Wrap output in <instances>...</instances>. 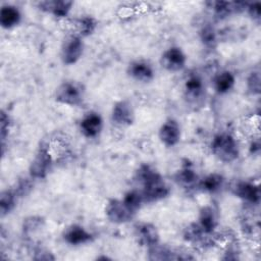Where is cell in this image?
<instances>
[{"label": "cell", "instance_id": "cell-1", "mask_svg": "<svg viewBox=\"0 0 261 261\" xmlns=\"http://www.w3.org/2000/svg\"><path fill=\"white\" fill-rule=\"evenodd\" d=\"M135 178L142 186L141 192L145 203L161 201L170 194V188L162 175L149 164H142L136 171Z\"/></svg>", "mask_w": 261, "mask_h": 261}, {"label": "cell", "instance_id": "cell-2", "mask_svg": "<svg viewBox=\"0 0 261 261\" xmlns=\"http://www.w3.org/2000/svg\"><path fill=\"white\" fill-rule=\"evenodd\" d=\"M212 154L224 163L233 162L239 158L240 147L237 139L229 133L215 135L210 144Z\"/></svg>", "mask_w": 261, "mask_h": 261}, {"label": "cell", "instance_id": "cell-3", "mask_svg": "<svg viewBox=\"0 0 261 261\" xmlns=\"http://www.w3.org/2000/svg\"><path fill=\"white\" fill-rule=\"evenodd\" d=\"M53 165V156L48 144H41L36 152L30 167L29 172L32 178H45L50 172Z\"/></svg>", "mask_w": 261, "mask_h": 261}, {"label": "cell", "instance_id": "cell-4", "mask_svg": "<svg viewBox=\"0 0 261 261\" xmlns=\"http://www.w3.org/2000/svg\"><path fill=\"white\" fill-rule=\"evenodd\" d=\"M55 100L63 105L71 107L80 106L84 101V90L77 83L65 81L56 88Z\"/></svg>", "mask_w": 261, "mask_h": 261}, {"label": "cell", "instance_id": "cell-5", "mask_svg": "<svg viewBox=\"0 0 261 261\" xmlns=\"http://www.w3.org/2000/svg\"><path fill=\"white\" fill-rule=\"evenodd\" d=\"M182 238L190 245L200 249L210 248L216 242V234L206 232L198 222H192L187 225L184 229Z\"/></svg>", "mask_w": 261, "mask_h": 261}, {"label": "cell", "instance_id": "cell-6", "mask_svg": "<svg viewBox=\"0 0 261 261\" xmlns=\"http://www.w3.org/2000/svg\"><path fill=\"white\" fill-rule=\"evenodd\" d=\"M185 99L188 104L193 107L202 106L204 104L206 92L203 79L199 74H191L185 82L184 86Z\"/></svg>", "mask_w": 261, "mask_h": 261}, {"label": "cell", "instance_id": "cell-7", "mask_svg": "<svg viewBox=\"0 0 261 261\" xmlns=\"http://www.w3.org/2000/svg\"><path fill=\"white\" fill-rule=\"evenodd\" d=\"M85 45L83 39L74 34L67 36L61 45L60 57L65 65L75 64L83 56Z\"/></svg>", "mask_w": 261, "mask_h": 261}, {"label": "cell", "instance_id": "cell-8", "mask_svg": "<svg viewBox=\"0 0 261 261\" xmlns=\"http://www.w3.org/2000/svg\"><path fill=\"white\" fill-rule=\"evenodd\" d=\"M105 215L110 222L122 224L130 221L136 214L126 207L122 199H111L105 206Z\"/></svg>", "mask_w": 261, "mask_h": 261}, {"label": "cell", "instance_id": "cell-9", "mask_svg": "<svg viewBox=\"0 0 261 261\" xmlns=\"http://www.w3.org/2000/svg\"><path fill=\"white\" fill-rule=\"evenodd\" d=\"M160 64L167 71L177 72L185 68L187 64V55L179 47H169L162 53Z\"/></svg>", "mask_w": 261, "mask_h": 261}, {"label": "cell", "instance_id": "cell-10", "mask_svg": "<svg viewBox=\"0 0 261 261\" xmlns=\"http://www.w3.org/2000/svg\"><path fill=\"white\" fill-rule=\"evenodd\" d=\"M134 236L137 243L147 249L160 243L159 231L151 222H138L134 226Z\"/></svg>", "mask_w": 261, "mask_h": 261}, {"label": "cell", "instance_id": "cell-11", "mask_svg": "<svg viewBox=\"0 0 261 261\" xmlns=\"http://www.w3.org/2000/svg\"><path fill=\"white\" fill-rule=\"evenodd\" d=\"M158 138L166 147L176 146L181 138L179 123L173 118L166 119L158 129Z\"/></svg>", "mask_w": 261, "mask_h": 261}, {"label": "cell", "instance_id": "cell-12", "mask_svg": "<svg viewBox=\"0 0 261 261\" xmlns=\"http://www.w3.org/2000/svg\"><path fill=\"white\" fill-rule=\"evenodd\" d=\"M232 194L238 198L242 199L248 204L257 205L260 202V188L258 185H255L252 181L240 180L237 181L231 188Z\"/></svg>", "mask_w": 261, "mask_h": 261}, {"label": "cell", "instance_id": "cell-13", "mask_svg": "<svg viewBox=\"0 0 261 261\" xmlns=\"http://www.w3.org/2000/svg\"><path fill=\"white\" fill-rule=\"evenodd\" d=\"M111 119L115 124L127 126L135 121V111L133 105L127 100H120L116 102L111 111Z\"/></svg>", "mask_w": 261, "mask_h": 261}, {"label": "cell", "instance_id": "cell-14", "mask_svg": "<svg viewBox=\"0 0 261 261\" xmlns=\"http://www.w3.org/2000/svg\"><path fill=\"white\" fill-rule=\"evenodd\" d=\"M103 129V118L97 112L86 113L80 121L81 133L89 139L98 137Z\"/></svg>", "mask_w": 261, "mask_h": 261}, {"label": "cell", "instance_id": "cell-15", "mask_svg": "<svg viewBox=\"0 0 261 261\" xmlns=\"http://www.w3.org/2000/svg\"><path fill=\"white\" fill-rule=\"evenodd\" d=\"M63 241L70 246H82L93 240V234L80 224L67 226L62 234Z\"/></svg>", "mask_w": 261, "mask_h": 261}, {"label": "cell", "instance_id": "cell-16", "mask_svg": "<svg viewBox=\"0 0 261 261\" xmlns=\"http://www.w3.org/2000/svg\"><path fill=\"white\" fill-rule=\"evenodd\" d=\"M128 75L141 83H150L155 76L153 66L145 60L132 61L127 66Z\"/></svg>", "mask_w": 261, "mask_h": 261}, {"label": "cell", "instance_id": "cell-17", "mask_svg": "<svg viewBox=\"0 0 261 261\" xmlns=\"http://www.w3.org/2000/svg\"><path fill=\"white\" fill-rule=\"evenodd\" d=\"M72 2L67 0H49V1H41L39 2L40 9L54 15L58 18L67 17L71 7Z\"/></svg>", "mask_w": 261, "mask_h": 261}, {"label": "cell", "instance_id": "cell-18", "mask_svg": "<svg viewBox=\"0 0 261 261\" xmlns=\"http://www.w3.org/2000/svg\"><path fill=\"white\" fill-rule=\"evenodd\" d=\"M211 7L214 16L217 19H224L232 13H237L246 10L247 4L244 2H225V1H215L211 2Z\"/></svg>", "mask_w": 261, "mask_h": 261}, {"label": "cell", "instance_id": "cell-19", "mask_svg": "<svg viewBox=\"0 0 261 261\" xmlns=\"http://www.w3.org/2000/svg\"><path fill=\"white\" fill-rule=\"evenodd\" d=\"M70 27L72 29L71 34H74L83 39L91 36L95 32L97 28V22L92 16L84 15L72 19L70 21Z\"/></svg>", "mask_w": 261, "mask_h": 261}, {"label": "cell", "instance_id": "cell-20", "mask_svg": "<svg viewBox=\"0 0 261 261\" xmlns=\"http://www.w3.org/2000/svg\"><path fill=\"white\" fill-rule=\"evenodd\" d=\"M21 21V12L20 10L10 4L3 5L0 9V24L3 29L9 30L13 29L19 24Z\"/></svg>", "mask_w": 261, "mask_h": 261}, {"label": "cell", "instance_id": "cell-21", "mask_svg": "<svg viewBox=\"0 0 261 261\" xmlns=\"http://www.w3.org/2000/svg\"><path fill=\"white\" fill-rule=\"evenodd\" d=\"M174 181L185 188V189H193L195 187H198L199 184V176L197 172L192 168L191 165H184L181 168H179L173 175Z\"/></svg>", "mask_w": 261, "mask_h": 261}, {"label": "cell", "instance_id": "cell-22", "mask_svg": "<svg viewBox=\"0 0 261 261\" xmlns=\"http://www.w3.org/2000/svg\"><path fill=\"white\" fill-rule=\"evenodd\" d=\"M199 225L208 233H215L218 226V216L212 206H204L200 209L198 217Z\"/></svg>", "mask_w": 261, "mask_h": 261}, {"label": "cell", "instance_id": "cell-23", "mask_svg": "<svg viewBox=\"0 0 261 261\" xmlns=\"http://www.w3.org/2000/svg\"><path fill=\"white\" fill-rule=\"evenodd\" d=\"M236 84V76L229 70H222L213 79V88L219 95H224L230 92Z\"/></svg>", "mask_w": 261, "mask_h": 261}, {"label": "cell", "instance_id": "cell-24", "mask_svg": "<svg viewBox=\"0 0 261 261\" xmlns=\"http://www.w3.org/2000/svg\"><path fill=\"white\" fill-rule=\"evenodd\" d=\"M224 186V177L219 173H210L199 180L198 188L205 193H217Z\"/></svg>", "mask_w": 261, "mask_h": 261}, {"label": "cell", "instance_id": "cell-25", "mask_svg": "<svg viewBox=\"0 0 261 261\" xmlns=\"http://www.w3.org/2000/svg\"><path fill=\"white\" fill-rule=\"evenodd\" d=\"M18 199V195L13 189L4 190L1 192L0 195V213L1 216L4 217L5 215L9 214L15 207L16 202Z\"/></svg>", "mask_w": 261, "mask_h": 261}, {"label": "cell", "instance_id": "cell-26", "mask_svg": "<svg viewBox=\"0 0 261 261\" xmlns=\"http://www.w3.org/2000/svg\"><path fill=\"white\" fill-rule=\"evenodd\" d=\"M122 201L126 207L135 214H137L143 203H145L141 190H130L126 192L122 198Z\"/></svg>", "mask_w": 261, "mask_h": 261}, {"label": "cell", "instance_id": "cell-27", "mask_svg": "<svg viewBox=\"0 0 261 261\" xmlns=\"http://www.w3.org/2000/svg\"><path fill=\"white\" fill-rule=\"evenodd\" d=\"M199 36H200V40L202 42V44L209 48V49H213L216 47L218 39H217V33L214 29L213 25H211L210 23H206L204 24L200 32H199Z\"/></svg>", "mask_w": 261, "mask_h": 261}, {"label": "cell", "instance_id": "cell-28", "mask_svg": "<svg viewBox=\"0 0 261 261\" xmlns=\"http://www.w3.org/2000/svg\"><path fill=\"white\" fill-rule=\"evenodd\" d=\"M11 127V118L7 112L4 110H1L0 114V136H1V149H2V155L4 154V148H5V141L8 138L9 130Z\"/></svg>", "mask_w": 261, "mask_h": 261}, {"label": "cell", "instance_id": "cell-29", "mask_svg": "<svg viewBox=\"0 0 261 261\" xmlns=\"http://www.w3.org/2000/svg\"><path fill=\"white\" fill-rule=\"evenodd\" d=\"M42 223H43V220L41 219V217L31 216V217L27 218L25 220L23 219V225H22L23 233L29 236L32 232H36L37 230H39L41 228Z\"/></svg>", "mask_w": 261, "mask_h": 261}, {"label": "cell", "instance_id": "cell-30", "mask_svg": "<svg viewBox=\"0 0 261 261\" xmlns=\"http://www.w3.org/2000/svg\"><path fill=\"white\" fill-rule=\"evenodd\" d=\"M260 73L259 71H253L247 79V88L252 95L260 94Z\"/></svg>", "mask_w": 261, "mask_h": 261}, {"label": "cell", "instance_id": "cell-31", "mask_svg": "<svg viewBox=\"0 0 261 261\" xmlns=\"http://www.w3.org/2000/svg\"><path fill=\"white\" fill-rule=\"evenodd\" d=\"M246 10L253 20H257V21L260 20V15H261V3L260 2L248 3Z\"/></svg>", "mask_w": 261, "mask_h": 261}, {"label": "cell", "instance_id": "cell-32", "mask_svg": "<svg viewBox=\"0 0 261 261\" xmlns=\"http://www.w3.org/2000/svg\"><path fill=\"white\" fill-rule=\"evenodd\" d=\"M250 152H251V154H259V152H260L259 140L251 142V144H250Z\"/></svg>", "mask_w": 261, "mask_h": 261}]
</instances>
